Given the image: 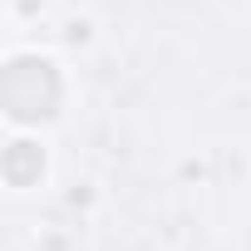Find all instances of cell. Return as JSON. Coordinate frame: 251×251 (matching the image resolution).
Listing matches in <instances>:
<instances>
[{"label":"cell","mask_w":251,"mask_h":251,"mask_svg":"<svg viewBox=\"0 0 251 251\" xmlns=\"http://www.w3.org/2000/svg\"><path fill=\"white\" fill-rule=\"evenodd\" d=\"M64 74L54 59L45 54H10L5 74H0V103H5V118L20 123V128H40V123H54L64 108Z\"/></svg>","instance_id":"1"},{"label":"cell","mask_w":251,"mask_h":251,"mask_svg":"<svg viewBox=\"0 0 251 251\" xmlns=\"http://www.w3.org/2000/svg\"><path fill=\"white\" fill-rule=\"evenodd\" d=\"M45 173H50V153H45L40 138H15V143H5V153H0V177H5V187L30 192V187L45 182Z\"/></svg>","instance_id":"2"},{"label":"cell","mask_w":251,"mask_h":251,"mask_svg":"<svg viewBox=\"0 0 251 251\" xmlns=\"http://www.w3.org/2000/svg\"><path fill=\"white\" fill-rule=\"evenodd\" d=\"M64 40H69V45H89V20H74V25L64 30Z\"/></svg>","instance_id":"3"}]
</instances>
